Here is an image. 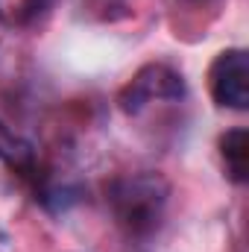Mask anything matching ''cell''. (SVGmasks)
<instances>
[{"instance_id":"obj_1","label":"cell","mask_w":249,"mask_h":252,"mask_svg":"<svg viewBox=\"0 0 249 252\" xmlns=\"http://www.w3.org/2000/svg\"><path fill=\"white\" fill-rule=\"evenodd\" d=\"M170 196V182L161 173H132L109 185V202L129 235L147 238L161 226V214Z\"/></svg>"},{"instance_id":"obj_2","label":"cell","mask_w":249,"mask_h":252,"mask_svg":"<svg viewBox=\"0 0 249 252\" xmlns=\"http://www.w3.org/2000/svg\"><path fill=\"white\" fill-rule=\"evenodd\" d=\"M185 79L176 67L164 62H150L144 64L118 94V106L121 112L135 118L147 109V103L153 100H182L185 97Z\"/></svg>"},{"instance_id":"obj_7","label":"cell","mask_w":249,"mask_h":252,"mask_svg":"<svg viewBox=\"0 0 249 252\" xmlns=\"http://www.w3.org/2000/svg\"><path fill=\"white\" fill-rule=\"evenodd\" d=\"M187 3H199V0H187Z\"/></svg>"},{"instance_id":"obj_3","label":"cell","mask_w":249,"mask_h":252,"mask_svg":"<svg viewBox=\"0 0 249 252\" xmlns=\"http://www.w3.org/2000/svg\"><path fill=\"white\" fill-rule=\"evenodd\" d=\"M208 88L217 106L244 112L249 106V53L241 47L223 50L208 70Z\"/></svg>"},{"instance_id":"obj_4","label":"cell","mask_w":249,"mask_h":252,"mask_svg":"<svg viewBox=\"0 0 249 252\" xmlns=\"http://www.w3.org/2000/svg\"><path fill=\"white\" fill-rule=\"evenodd\" d=\"M220 156L226 161L229 179L244 185L249 179V132L247 129H229L220 138Z\"/></svg>"},{"instance_id":"obj_6","label":"cell","mask_w":249,"mask_h":252,"mask_svg":"<svg viewBox=\"0 0 249 252\" xmlns=\"http://www.w3.org/2000/svg\"><path fill=\"white\" fill-rule=\"evenodd\" d=\"M56 0H18L15 3V12H12V21L18 27H35L50 9H53Z\"/></svg>"},{"instance_id":"obj_5","label":"cell","mask_w":249,"mask_h":252,"mask_svg":"<svg viewBox=\"0 0 249 252\" xmlns=\"http://www.w3.org/2000/svg\"><path fill=\"white\" fill-rule=\"evenodd\" d=\"M0 161L9 164L15 173L21 176H32L35 173V153L32 144L18 138L15 132H9V126L0 121Z\"/></svg>"}]
</instances>
